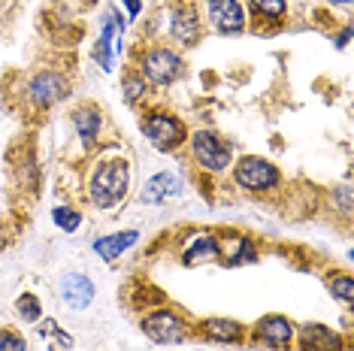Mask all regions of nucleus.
<instances>
[{
	"mask_svg": "<svg viewBox=\"0 0 354 351\" xmlns=\"http://www.w3.org/2000/svg\"><path fill=\"white\" fill-rule=\"evenodd\" d=\"M127 185H131V167L124 161H106L94 170L88 194H91V203L97 209H115L124 200Z\"/></svg>",
	"mask_w": 354,
	"mask_h": 351,
	"instance_id": "1",
	"label": "nucleus"
},
{
	"mask_svg": "<svg viewBox=\"0 0 354 351\" xmlns=\"http://www.w3.org/2000/svg\"><path fill=\"white\" fill-rule=\"evenodd\" d=\"M142 137H146L158 151H173L188 142V131L170 113H151L142 118Z\"/></svg>",
	"mask_w": 354,
	"mask_h": 351,
	"instance_id": "2",
	"label": "nucleus"
},
{
	"mask_svg": "<svg viewBox=\"0 0 354 351\" xmlns=\"http://www.w3.org/2000/svg\"><path fill=\"white\" fill-rule=\"evenodd\" d=\"M140 327L155 345H176V342L188 339V333H191L188 321H185L182 315L170 312V309H155V312H149L140 321Z\"/></svg>",
	"mask_w": 354,
	"mask_h": 351,
	"instance_id": "3",
	"label": "nucleus"
},
{
	"mask_svg": "<svg viewBox=\"0 0 354 351\" xmlns=\"http://www.w3.org/2000/svg\"><path fill=\"white\" fill-rule=\"evenodd\" d=\"M191 158H194V164L206 173H224L233 161L230 149L224 146L212 131H194L191 133Z\"/></svg>",
	"mask_w": 354,
	"mask_h": 351,
	"instance_id": "4",
	"label": "nucleus"
},
{
	"mask_svg": "<svg viewBox=\"0 0 354 351\" xmlns=\"http://www.w3.org/2000/svg\"><path fill=\"white\" fill-rule=\"evenodd\" d=\"M233 179H236V185L245 188V191H270V188L279 185L281 173H279L276 164L263 161V158H254V155H245L236 161Z\"/></svg>",
	"mask_w": 354,
	"mask_h": 351,
	"instance_id": "5",
	"label": "nucleus"
},
{
	"mask_svg": "<svg viewBox=\"0 0 354 351\" xmlns=\"http://www.w3.org/2000/svg\"><path fill=\"white\" fill-rule=\"evenodd\" d=\"M182 73V55L167 49V46H158V49H149L142 55V79L151 85H173Z\"/></svg>",
	"mask_w": 354,
	"mask_h": 351,
	"instance_id": "6",
	"label": "nucleus"
},
{
	"mask_svg": "<svg viewBox=\"0 0 354 351\" xmlns=\"http://www.w3.org/2000/svg\"><path fill=\"white\" fill-rule=\"evenodd\" d=\"M209 25L224 37H236L245 30V6L239 0H206Z\"/></svg>",
	"mask_w": 354,
	"mask_h": 351,
	"instance_id": "7",
	"label": "nucleus"
},
{
	"mask_svg": "<svg viewBox=\"0 0 354 351\" xmlns=\"http://www.w3.org/2000/svg\"><path fill=\"white\" fill-rule=\"evenodd\" d=\"M67 94H70V82L61 73H55V70L37 73L28 82V97H30V103H34V106H43V109H49V106H55V103H61Z\"/></svg>",
	"mask_w": 354,
	"mask_h": 351,
	"instance_id": "8",
	"label": "nucleus"
},
{
	"mask_svg": "<svg viewBox=\"0 0 354 351\" xmlns=\"http://www.w3.org/2000/svg\"><path fill=\"white\" fill-rule=\"evenodd\" d=\"M200 15L194 10V3H179L173 6L167 15V34H170L179 46H194L200 39Z\"/></svg>",
	"mask_w": 354,
	"mask_h": 351,
	"instance_id": "9",
	"label": "nucleus"
},
{
	"mask_svg": "<svg viewBox=\"0 0 354 351\" xmlns=\"http://www.w3.org/2000/svg\"><path fill=\"white\" fill-rule=\"evenodd\" d=\"M122 28H124L122 15H118V12H106V19H103V30H100V39L94 43V49H91V58L97 61L100 67L106 70V73H112V67H115L112 55H115V49H118Z\"/></svg>",
	"mask_w": 354,
	"mask_h": 351,
	"instance_id": "10",
	"label": "nucleus"
},
{
	"mask_svg": "<svg viewBox=\"0 0 354 351\" xmlns=\"http://www.w3.org/2000/svg\"><path fill=\"white\" fill-rule=\"evenodd\" d=\"M294 324L288 315H263L254 324V339L263 342L267 348H288L294 339Z\"/></svg>",
	"mask_w": 354,
	"mask_h": 351,
	"instance_id": "11",
	"label": "nucleus"
},
{
	"mask_svg": "<svg viewBox=\"0 0 354 351\" xmlns=\"http://www.w3.org/2000/svg\"><path fill=\"white\" fill-rule=\"evenodd\" d=\"M182 188H185V182H182L179 173L160 170V173L151 176V179L146 182V188H142V203H149V206L167 203V200H173V197H179Z\"/></svg>",
	"mask_w": 354,
	"mask_h": 351,
	"instance_id": "12",
	"label": "nucleus"
},
{
	"mask_svg": "<svg viewBox=\"0 0 354 351\" xmlns=\"http://www.w3.org/2000/svg\"><path fill=\"white\" fill-rule=\"evenodd\" d=\"M300 348L303 351H342L345 342L342 336L333 330V327L324 324H303L300 327Z\"/></svg>",
	"mask_w": 354,
	"mask_h": 351,
	"instance_id": "13",
	"label": "nucleus"
},
{
	"mask_svg": "<svg viewBox=\"0 0 354 351\" xmlns=\"http://www.w3.org/2000/svg\"><path fill=\"white\" fill-rule=\"evenodd\" d=\"M61 297L70 309H88L94 300V282L85 273H67L61 278Z\"/></svg>",
	"mask_w": 354,
	"mask_h": 351,
	"instance_id": "14",
	"label": "nucleus"
},
{
	"mask_svg": "<svg viewBox=\"0 0 354 351\" xmlns=\"http://www.w3.org/2000/svg\"><path fill=\"white\" fill-rule=\"evenodd\" d=\"M140 243V230H122V234H109V236H100L94 239V252H97L100 260H118L127 249H133V245Z\"/></svg>",
	"mask_w": 354,
	"mask_h": 351,
	"instance_id": "15",
	"label": "nucleus"
},
{
	"mask_svg": "<svg viewBox=\"0 0 354 351\" xmlns=\"http://www.w3.org/2000/svg\"><path fill=\"white\" fill-rule=\"evenodd\" d=\"M73 127L79 133V140H82L85 149H91L94 142L100 137V127H103V115L97 106H79L73 113Z\"/></svg>",
	"mask_w": 354,
	"mask_h": 351,
	"instance_id": "16",
	"label": "nucleus"
},
{
	"mask_svg": "<svg viewBox=\"0 0 354 351\" xmlns=\"http://www.w3.org/2000/svg\"><path fill=\"white\" fill-rule=\"evenodd\" d=\"M200 333H203L206 339L212 342H224V345H230V342H239L243 339V324L233 321V318H206L203 324H200Z\"/></svg>",
	"mask_w": 354,
	"mask_h": 351,
	"instance_id": "17",
	"label": "nucleus"
},
{
	"mask_svg": "<svg viewBox=\"0 0 354 351\" xmlns=\"http://www.w3.org/2000/svg\"><path fill=\"white\" fill-rule=\"evenodd\" d=\"M218 245L221 239L218 236H197L188 243V249H185L182 260L188 263V267H197V263H209V260H218Z\"/></svg>",
	"mask_w": 354,
	"mask_h": 351,
	"instance_id": "18",
	"label": "nucleus"
},
{
	"mask_svg": "<svg viewBox=\"0 0 354 351\" xmlns=\"http://www.w3.org/2000/svg\"><path fill=\"white\" fill-rule=\"evenodd\" d=\"M218 260L224 263V267H239V263H252L257 260V249L252 239L245 236H236L233 243L224 249V245H218Z\"/></svg>",
	"mask_w": 354,
	"mask_h": 351,
	"instance_id": "19",
	"label": "nucleus"
},
{
	"mask_svg": "<svg viewBox=\"0 0 354 351\" xmlns=\"http://www.w3.org/2000/svg\"><path fill=\"white\" fill-rule=\"evenodd\" d=\"M248 6L261 19H270V21H279L288 15V0H248Z\"/></svg>",
	"mask_w": 354,
	"mask_h": 351,
	"instance_id": "20",
	"label": "nucleus"
},
{
	"mask_svg": "<svg viewBox=\"0 0 354 351\" xmlns=\"http://www.w3.org/2000/svg\"><path fill=\"white\" fill-rule=\"evenodd\" d=\"M146 88L149 82L142 79L140 73H127L122 79V94H124V103H140L142 97H146Z\"/></svg>",
	"mask_w": 354,
	"mask_h": 351,
	"instance_id": "21",
	"label": "nucleus"
},
{
	"mask_svg": "<svg viewBox=\"0 0 354 351\" xmlns=\"http://www.w3.org/2000/svg\"><path fill=\"white\" fill-rule=\"evenodd\" d=\"M15 309H19V318L28 324H37L39 315H43V306H39V300L34 294H21L19 300H15Z\"/></svg>",
	"mask_w": 354,
	"mask_h": 351,
	"instance_id": "22",
	"label": "nucleus"
},
{
	"mask_svg": "<svg viewBox=\"0 0 354 351\" xmlns=\"http://www.w3.org/2000/svg\"><path fill=\"white\" fill-rule=\"evenodd\" d=\"M52 221L61 230L73 234V230H79V225H82V215H79L76 209H70V206H55V209H52Z\"/></svg>",
	"mask_w": 354,
	"mask_h": 351,
	"instance_id": "23",
	"label": "nucleus"
},
{
	"mask_svg": "<svg viewBox=\"0 0 354 351\" xmlns=\"http://www.w3.org/2000/svg\"><path fill=\"white\" fill-rule=\"evenodd\" d=\"M330 294H333L336 300H342L345 306L354 303V278L351 276H333L330 278Z\"/></svg>",
	"mask_w": 354,
	"mask_h": 351,
	"instance_id": "24",
	"label": "nucleus"
},
{
	"mask_svg": "<svg viewBox=\"0 0 354 351\" xmlns=\"http://www.w3.org/2000/svg\"><path fill=\"white\" fill-rule=\"evenodd\" d=\"M0 351H28V342L12 330H0Z\"/></svg>",
	"mask_w": 354,
	"mask_h": 351,
	"instance_id": "25",
	"label": "nucleus"
},
{
	"mask_svg": "<svg viewBox=\"0 0 354 351\" xmlns=\"http://www.w3.org/2000/svg\"><path fill=\"white\" fill-rule=\"evenodd\" d=\"M122 3L127 6V15H131V19H140V12H142V0H122Z\"/></svg>",
	"mask_w": 354,
	"mask_h": 351,
	"instance_id": "26",
	"label": "nucleus"
},
{
	"mask_svg": "<svg viewBox=\"0 0 354 351\" xmlns=\"http://www.w3.org/2000/svg\"><path fill=\"white\" fill-rule=\"evenodd\" d=\"M339 206H342L345 212L351 209V188H348V185H342V188H339Z\"/></svg>",
	"mask_w": 354,
	"mask_h": 351,
	"instance_id": "27",
	"label": "nucleus"
},
{
	"mask_svg": "<svg viewBox=\"0 0 354 351\" xmlns=\"http://www.w3.org/2000/svg\"><path fill=\"white\" fill-rule=\"evenodd\" d=\"M348 39H351V28H342V34L336 37V49H345V46H348Z\"/></svg>",
	"mask_w": 354,
	"mask_h": 351,
	"instance_id": "28",
	"label": "nucleus"
},
{
	"mask_svg": "<svg viewBox=\"0 0 354 351\" xmlns=\"http://www.w3.org/2000/svg\"><path fill=\"white\" fill-rule=\"evenodd\" d=\"M351 0H333V6H348Z\"/></svg>",
	"mask_w": 354,
	"mask_h": 351,
	"instance_id": "29",
	"label": "nucleus"
}]
</instances>
